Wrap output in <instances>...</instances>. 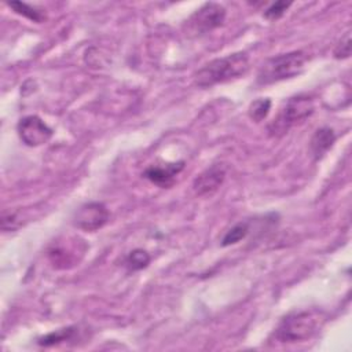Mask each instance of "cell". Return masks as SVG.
Listing matches in <instances>:
<instances>
[{"instance_id":"cell-4","label":"cell","mask_w":352,"mask_h":352,"mask_svg":"<svg viewBox=\"0 0 352 352\" xmlns=\"http://www.w3.org/2000/svg\"><path fill=\"white\" fill-rule=\"evenodd\" d=\"M314 113V102L308 95H296L290 98L278 117L268 125V131L272 135H283L293 125L308 118Z\"/></svg>"},{"instance_id":"cell-8","label":"cell","mask_w":352,"mask_h":352,"mask_svg":"<svg viewBox=\"0 0 352 352\" xmlns=\"http://www.w3.org/2000/svg\"><path fill=\"white\" fill-rule=\"evenodd\" d=\"M18 135L29 147L45 144L52 138V129L37 116H26L18 122Z\"/></svg>"},{"instance_id":"cell-13","label":"cell","mask_w":352,"mask_h":352,"mask_svg":"<svg viewBox=\"0 0 352 352\" xmlns=\"http://www.w3.org/2000/svg\"><path fill=\"white\" fill-rule=\"evenodd\" d=\"M76 334V327L74 326H69V327H63L55 331H51L43 337L38 338V345L43 346H51V345H56L60 344L63 341H70Z\"/></svg>"},{"instance_id":"cell-3","label":"cell","mask_w":352,"mask_h":352,"mask_svg":"<svg viewBox=\"0 0 352 352\" xmlns=\"http://www.w3.org/2000/svg\"><path fill=\"white\" fill-rule=\"evenodd\" d=\"M307 59L308 58L302 51H292L268 58L258 70L257 82L260 85H270L282 80L293 78L302 73Z\"/></svg>"},{"instance_id":"cell-14","label":"cell","mask_w":352,"mask_h":352,"mask_svg":"<svg viewBox=\"0 0 352 352\" xmlns=\"http://www.w3.org/2000/svg\"><path fill=\"white\" fill-rule=\"evenodd\" d=\"M150 254L143 250V249H135L132 250L128 256H126V260H125V264L129 270L132 271H139V270H143L146 268L148 264H150Z\"/></svg>"},{"instance_id":"cell-18","label":"cell","mask_w":352,"mask_h":352,"mask_svg":"<svg viewBox=\"0 0 352 352\" xmlns=\"http://www.w3.org/2000/svg\"><path fill=\"white\" fill-rule=\"evenodd\" d=\"M333 55L336 59H345L351 55V33H345L344 37L338 41V44L333 50Z\"/></svg>"},{"instance_id":"cell-16","label":"cell","mask_w":352,"mask_h":352,"mask_svg":"<svg viewBox=\"0 0 352 352\" xmlns=\"http://www.w3.org/2000/svg\"><path fill=\"white\" fill-rule=\"evenodd\" d=\"M270 109H271V99H268V98L256 99L249 106V117L253 121L260 122V121H263L268 116Z\"/></svg>"},{"instance_id":"cell-11","label":"cell","mask_w":352,"mask_h":352,"mask_svg":"<svg viewBox=\"0 0 352 352\" xmlns=\"http://www.w3.org/2000/svg\"><path fill=\"white\" fill-rule=\"evenodd\" d=\"M334 140H336V133L331 128L323 126L316 129L309 142V147L314 158L320 160L330 150Z\"/></svg>"},{"instance_id":"cell-7","label":"cell","mask_w":352,"mask_h":352,"mask_svg":"<svg viewBox=\"0 0 352 352\" xmlns=\"http://www.w3.org/2000/svg\"><path fill=\"white\" fill-rule=\"evenodd\" d=\"M109 210L102 202H88L76 210L73 224L78 230L94 232L109 221Z\"/></svg>"},{"instance_id":"cell-5","label":"cell","mask_w":352,"mask_h":352,"mask_svg":"<svg viewBox=\"0 0 352 352\" xmlns=\"http://www.w3.org/2000/svg\"><path fill=\"white\" fill-rule=\"evenodd\" d=\"M88 246L80 238H65L54 242L48 249V260L56 270H67L82 260Z\"/></svg>"},{"instance_id":"cell-9","label":"cell","mask_w":352,"mask_h":352,"mask_svg":"<svg viewBox=\"0 0 352 352\" xmlns=\"http://www.w3.org/2000/svg\"><path fill=\"white\" fill-rule=\"evenodd\" d=\"M224 177H226L224 166L220 164H214L194 179L192 188L197 195H201V197L212 195L223 184Z\"/></svg>"},{"instance_id":"cell-10","label":"cell","mask_w":352,"mask_h":352,"mask_svg":"<svg viewBox=\"0 0 352 352\" xmlns=\"http://www.w3.org/2000/svg\"><path fill=\"white\" fill-rule=\"evenodd\" d=\"M184 161L165 164V165H151L144 170V177L160 187H168L173 183L175 177L183 170Z\"/></svg>"},{"instance_id":"cell-1","label":"cell","mask_w":352,"mask_h":352,"mask_svg":"<svg viewBox=\"0 0 352 352\" xmlns=\"http://www.w3.org/2000/svg\"><path fill=\"white\" fill-rule=\"evenodd\" d=\"M249 70V58L245 52H235L213 59L195 73V84L201 88H210L242 77Z\"/></svg>"},{"instance_id":"cell-15","label":"cell","mask_w":352,"mask_h":352,"mask_svg":"<svg viewBox=\"0 0 352 352\" xmlns=\"http://www.w3.org/2000/svg\"><path fill=\"white\" fill-rule=\"evenodd\" d=\"M249 232V226L245 221L236 223L234 227H231L226 235L221 239V246H230L238 243L241 239H243Z\"/></svg>"},{"instance_id":"cell-6","label":"cell","mask_w":352,"mask_h":352,"mask_svg":"<svg viewBox=\"0 0 352 352\" xmlns=\"http://www.w3.org/2000/svg\"><path fill=\"white\" fill-rule=\"evenodd\" d=\"M226 8L219 3H205L187 21L186 28L190 34L201 36L223 25Z\"/></svg>"},{"instance_id":"cell-17","label":"cell","mask_w":352,"mask_h":352,"mask_svg":"<svg viewBox=\"0 0 352 352\" xmlns=\"http://www.w3.org/2000/svg\"><path fill=\"white\" fill-rule=\"evenodd\" d=\"M292 6L290 1H276L274 4H271L265 11H264V18L268 21H276L280 16H283V14L287 11V8Z\"/></svg>"},{"instance_id":"cell-19","label":"cell","mask_w":352,"mask_h":352,"mask_svg":"<svg viewBox=\"0 0 352 352\" xmlns=\"http://www.w3.org/2000/svg\"><path fill=\"white\" fill-rule=\"evenodd\" d=\"M19 227V221L16 213L14 212H3L1 214V228L3 231H14Z\"/></svg>"},{"instance_id":"cell-2","label":"cell","mask_w":352,"mask_h":352,"mask_svg":"<svg viewBox=\"0 0 352 352\" xmlns=\"http://www.w3.org/2000/svg\"><path fill=\"white\" fill-rule=\"evenodd\" d=\"M323 322L324 315L318 309L292 312L280 320L275 337L282 342L305 341L318 333Z\"/></svg>"},{"instance_id":"cell-12","label":"cell","mask_w":352,"mask_h":352,"mask_svg":"<svg viewBox=\"0 0 352 352\" xmlns=\"http://www.w3.org/2000/svg\"><path fill=\"white\" fill-rule=\"evenodd\" d=\"M10 8H12L14 12L28 18L29 21H33L36 23H41L47 19L45 14L43 12V10L34 7V6H30V4H26V3H22V1H10L7 3Z\"/></svg>"}]
</instances>
